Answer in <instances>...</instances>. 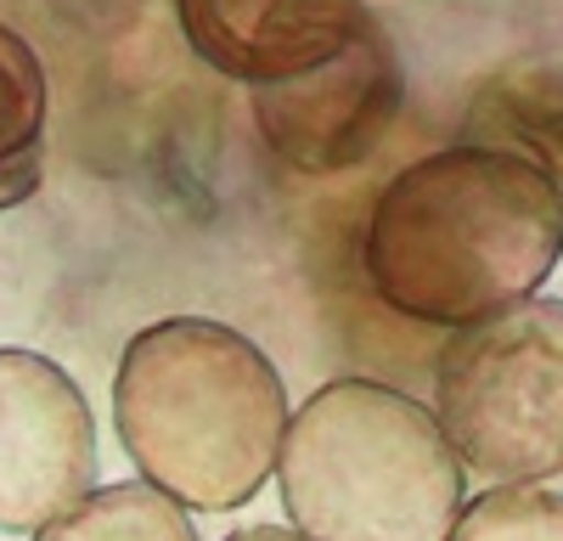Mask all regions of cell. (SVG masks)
Masks as SVG:
<instances>
[{
    "mask_svg": "<svg viewBox=\"0 0 563 541\" xmlns=\"http://www.w3.org/2000/svg\"><path fill=\"white\" fill-rule=\"evenodd\" d=\"M563 260V192L512 147L456 142L389 175L366 214V288L429 328L536 299Z\"/></svg>",
    "mask_w": 563,
    "mask_h": 541,
    "instance_id": "1",
    "label": "cell"
},
{
    "mask_svg": "<svg viewBox=\"0 0 563 541\" xmlns=\"http://www.w3.org/2000/svg\"><path fill=\"white\" fill-rule=\"evenodd\" d=\"M113 423L147 485L180 508L225 514L271 479L288 434V389L238 328L169 316L124 344Z\"/></svg>",
    "mask_w": 563,
    "mask_h": 541,
    "instance_id": "2",
    "label": "cell"
},
{
    "mask_svg": "<svg viewBox=\"0 0 563 541\" xmlns=\"http://www.w3.org/2000/svg\"><path fill=\"white\" fill-rule=\"evenodd\" d=\"M282 503L310 541H451L462 519V463L429 406L333 378L282 434Z\"/></svg>",
    "mask_w": 563,
    "mask_h": 541,
    "instance_id": "3",
    "label": "cell"
},
{
    "mask_svg": "<svg viewBox=\"0 0 563 541\" xmlns=\"http://www.w3.org/2000/svg\"><path fill=\"white\" fill-rule=\"evenodd\" d=\"M434 418L490 485L563 474V299H519L456 328L434 367Z\"/></svg>",
    "mask_w": 563,
    "mask_h": 541,
    "instance_id": "4",
    "label": "cell"
},
{
    "mask_svg": "<svg viewBox=\"0 0 563 541\" xmlns=\"http://www.w3.org/2000/svg\"><path fill=\"white\" fill-rule=\"evenodd\" d=\"M400 102L406 79L389 34L372 23V12L321 63L254 85V119L265 147L299 175H339L366 164L400 119Z\"/></svg>",
    "mask_w": 563,
    "mask_h": 541,
    "instance_id": "5",
    "label": "cell"
},
{
    "mask_svg": "<svg viewBox=\"0 0 563 541\" xmlns=\"http://www.w3.org/2000/svg\"><path fill=\"white\" fill-rule=\"evenodd\" d=\"M97 485L79 384L34 350H0V536H34Z\"/></svg>",
    "mask_w": 563,
    "mask_h": 541,
    "instance_id": "6",
    "label": "cell"
},
{
    "mask_svg": "<svg viewBox=\"0 0 563 541\" xmlns=\"http://www.w3.org/2000/svg\"><path fill=\"white\" fill-rule=\"evenodd\" d=\"M186 45L225 79H288L355 34L361 0H175Z\"/></svg>",
    "mask_w": 563,
    "mask_h": 541,
    "instance_id": "7",
    "label": "cell"
},
{
    "mask_svg": "<svg viewBox=\"0 0 563 541\" xmlns=\"http://www.w3.org/2000/svg\"><path fill=\"white\" fill-rule=\"evenodd\" d=\"M467 142L512 147L552 175L563 192V57H512L467 102Z\"/></svg>",
    "mask_w": 563,
    "mask_h": 541,
    "instance_id": "8",
    "label": "cell"
},
{
    "mask_svg": "<svg viewBox=\"0 0 563 541\" xmlns=\"http://www.w3.org/2000/svg\"><path fill=\"white\" fill-rule=\"evenodd\" d=\"M45 164V68L34 45L0 23V209L40 192Z\"/></svg>",
    "mask_w": 563,
    "mask_h": 541,
    "instance_id": "9",
    "label": "cell"
},
{
    "mask_svg": "<svg viewBox=\"0 0 563 541\" xmlns=\"http://www.w3.org/2000/svg\"><path fill=\"white\" fill-rule=\"evenodd\" d=\"M34 541H198V530L186 525L180 503H169L158 485L130 479L79 496L68 514L34 530Z\"/></svg>",
    "mask_w": 563,
    "mask_h": 541,
    "instance_id": "10",
    "label": "cell"
},
{
    "mask_svg": "<svg viewBox=\"0 0 563 541\" xmlns=\"http://www.w3.org/2000/svg\"><path fill=\"white\" fill-rule=\"evenodd\" d=\"M451 541H563V496L541 485H490L462 508Z\"/></svg>",
    "mask_w": 563,
    "mask_h": 541,
    "instance_id": "11",
    "label": "cell"
},
{
    "mask_svg": "<svg viewBox=\"0 0 563 541\" xmlns=\"http://www.w3.org/2000/svg\"><path fill=\"white\" fill-rule=\"evenodd\" d=\"M225 541H310L299 530H282V525H249V530H231Z\"/></svg>",
    "mask_w": 563,
    "mask_h": 541,
    "instance_id": "12",
    "label": "cell"
}]
</instances>
